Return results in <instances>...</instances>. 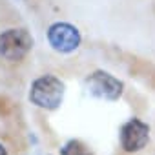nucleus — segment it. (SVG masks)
Here are the masks:
<instances>
[{
    "label": "nucleus",
    "mask_w": 155,
    "mask_h": 155,
    "mask_svg": "<svg viewBox=\"0 0 155 155\" xmlns=\"http://www.w3.org/2000/svg\"><path fill=\"white\" fill-rule=\"evenodd\" d=\"M150 140V126L140 119H130L120 128V146L128 153L140 151Z\"/></svg>",
    "instance_id": "obj_5"
},
{
    "label": "nucleus",
    "mask_w": 155,
    "mask_h": 155,
    "mask_svg": "<svg viewBox=\"0 0 155 155\" xmlns=\"http://www.w3.org/2000/svg\"><path fill=\"white\" fill-rule=\"evenodd\" d=\"M66 86L55 75H44L33 81L29 90V101L42 110H57L64 101Z\"/></svg>",
    "instance_id": "obj_1"
},
{
    "label": "nucleus",
    "mask_w": 155,
    "mask_h": 155,
    "mask_svg": "<svg viewBox=\"0 0 155 155\" xmlns=\"http://www.w3.org/2000/svg\"><path fill=\"white\" fill-rule=\"evenodd\" d=\"M84 88L91 97L113 102V101H119V97L122 95L124 84L117 79V77H113L111 73L97 69V71H93L91 75L86 77Z\"/></svg>",
    "instance_id": "obj_2"
},
{
    "label": "nucleus",
    "mask_w": 155,
    "mask_h": 155,
    "mask_svg": "<svg viewBox=\"0 0 155 155\" xmlns=\"http://www.w3.org/2000/svg\"><path fill=\"white\" fill-rule=\"evenodd\" d=\"M0 155H8V151H6V148L0 144Z\"/></svg>",
    "instance_id": "obj_7"
},
{
    "label": "nucleus",
    "mask_w": 155,
    "mask_h": 155,
    "mask_svg": "<svg viewBox=\"0 0 155 155\" xmlns=\"http://www.w3.org/2000/svg\"><path fill=\"white\" fill-rule=\"evenodd\" d=\"M60 155H91V151L88 150V146L82 140H68L62 148H60Z\"/></svg>",
    "instance_id": "obj_6"
},
{
    "label": "nucleus",
    "mask_w": 155,
    "mask_h": 155,
    "mask_svg": "<svg viewBox=\"0 0 155 155\" xmlns=\"http://www.w3.org/2000/svg\"><path fill=\"white\" fill-rule=\"evenodd\" d=\"M48 42L58 53H73L77 48L81 46L82 37H81V31L77 29L73 24L55 22L48 29Z\"/></svg>",
    "instance_id": "obj_4"
},
{
    "label": "nucleus",
    "mask_w": 155,
    "mask_h": 155,
    "mask_svg": "<svg viewBox=\"0 0 155 155\" xmlns=\"http://www.w3.org/2000/svg\"><path fill=\"white\" fill-rule=\"evenodd\" d=\"M33 48V37L22 28H11L0 35V57L17 62L22 60Z\"/></svg>",
    "instance_id": "obj_3"
}]
</instances>
